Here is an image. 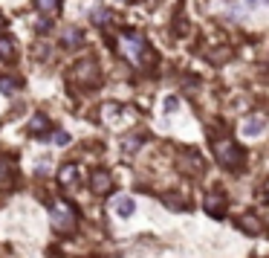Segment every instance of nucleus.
<instances>
[{
    "label": "nucleus",
    "instance_id": "1",
    "mask_svg": "<svg viewBox=\"0 0 269 258\" xmlns=\"http://www.w3.org/2000/svg\"><path fill=\"white\" fill-rule=\"evenodd\" d=\"M116 50H119V55H122L130 67L145 70L148 64H153V50L148 46V41H145L142 32H133V29L119 32V35H116Z\"/></svg>",
    "mask_w": 269,
    "mask_h": 258
},
{
    "label": "nucleus",
    "instance_id": "2",
    "mask_svg": "<svg viewBox=\"0 0 269 258\" xmlns=\"http://www.w3.org/2000/svg\"><path fill=\"white\" fill-rule=\"evenodd\" d=\"M49 223H52V229L58 235H70L75 229V223H78V215L67 200H52L49 203Z\"/></svg>",
    "mask_w": 269,
    "mask_h": 258
},
{
    "label": "nucleus",
    "instance_id": "3",
    "mask_svg": "<svg viewBox=\"0 0 269 258\" xmlns=\"http://www.w3.org/2000/svg\"><path fill=\"white\" fill-rule=\"evenodd\" d=\"M214 157H217V162L229 171H237L243 166V148H237L229 136H223V139L214 143Z\"/></svg>",
    "mask_w": 269,
    "mask_h": 258
},
{
    "label": "nucleus",
    "instance_id": "4",
    "mask_svg": "<svg viewBox=\"0 0 269 258\" xmlns=\"http://www.w3.org/2000/svg\"><path fill=\"white\" fill-rule=\"evenodd\" d=\"M70 79L75 81V84H84V87H96V84H99V67H96L93 58H84V61H78L72 67Z\"/></svg>",
    "mask_w": 269,
    "mask_h": 258
},
{
    "label": "nucleus",
    "instance_id": "5",
    "mask_svg": "<svg viewBox=\"0 0 269 258\" xmlns=\"http://www.w3.org/2000/svg\"><path fill=\"white\" fill-rule=\"evenodd\" d=\"M90 189H93V195H107L110 189H113V177H110V171L99 169L90 174Z\"/></svg>",
    "mask_w": 269,
    "mask_h": 258
},
{
    "label": "nucleus",
    "instance_id": "6",
    "mask_svg": "<svg viewBox=\"0 0 269 258\" xmlns=\"http://www.w3.org/2000/svg\"><path fill=\"white\" fill-rule=\"evenodd\" d=\"M203 206H206V212L211 215V218H223V212H226V206H229V203H226L223 192H208L206 203H203Z\"/></svg>",
    "mask_w": 269,
    "mask_h": 258
},
{
    "label": "nucleus",
    "instance_id": "7",
    "mask_svg": "<svg viewBox=\"0 0 269 258\" xmlns=\"http://www.w3.org/2000/svg\"><path fill=\"white\" fill-rule=\"evenodd\" d=\"M237 226H240L246 235H260V229H263V223H260L258 215H240V221H237Z\"/></svg>",
    "mask_w": 269,
    "mask_h": 258
},
{
    "label": "nucleus",
    "instance_id": "8",
    "mask_svg": "<svg viewBox=\"0 0 269 258\" xmlns=\"http://www.w3.org/2000/svg\"><path fill=\"white\" fill-rule=\"evenodd\" d=\"M263 128H266V122H263L260 116H249V119H243V136H260V134H263Z\"/></svg>",
    "mask_w": 269,
    "mask_h": 258
},
{
    "label": "nucleus",
    "instance_id": "9",
    "mask_svg": "<svg viewBox=\"0 0 269 258\" xmlns=\"http://www.w3.org/2000/svg\"><path fill=\"white\" fill-rule=\"evenodd\" d=\"M58 183H61L64 189L75 186V183H78V169H75V166H70V162H67V166H61V171H58Z\"/></svg>",
    "mask_w": 269,
    "mask_h": 258
},
{
    "label": "nucleus",
    "instance_id": "10",
    "mask_svg": "<svg viewBox=\"0 0 269 258\" xmlns=\"http://www.w3.org/2000/svg\"><path fill=\"white\" fill-rule=\"evenodd\" d=\"M113 209H116L119 218H130V215H133V209H136V203L130 200V197H119L116 203H113Z\"/></svg>",
    "mask_w": 269,
    "mask_h": 258
},
{
    "label": "nucleus",
    "instance_id": "11",
    "mask_svg": "<svg viewBox=\"0 0 269 258\" xmlns=\"http://www.w3.org/2000/svg\"><path fill=\"white\" fill-rule=\"evenodd\" d=\"M0 58H3V61H12V58H15V41L6 38V35H0Z\"/></svg>",
    "mask_w": 269,
    "mask_h": 258
},
{
    "label": "nucleus",
    "instance_id": "12",
    "mask_svg": "<svg viewBox=\"0 0 269 258\" xmlns=\"http://www.w3.org/2000/svg\"><path fill=\"white\" fill-rule=\"evenodd\" d=\"M58 6H61V0H35V9L41 15H58Z\"/></svg>",
    "mask_w": 269,
    "mask_h": 258
},
{
    "label": "nucleus",
    "instance_id": "13",
    "mask_svg": "<svg viewBox=\"0 0 269 258\" xmlns=\"http://www.w3.org/2000/svg\"><path fill=\"white\" fill-rule=\"evenodd\" d=\"M18 87H20V81L15 76H0V93L12 96V93H18Z\"/></svg>",
    "mask_w": 269,
    "mask_h": 258
},
{
    "label": "nucleus",
    "instance_id": "14",
    "mask_svg": "<svg viewBox=\"0 0 269 258\" xmlns=\"http://www.w3.org/2000/svg\"><path fill=\"white\" fill-rule=\"evenodd\" d=\"M61 44L64 46H81L84 44V35H81L78 29H67V32L61 35Z\"/></svg>",
    "mask_w": 269,
    "mask_h": 258
},
{
    "label": "nucleus",
    "instance_id": "15",
    "mask_svg": "<svg viewBox=\"0 0 269 258\" xmlns=\"http://www.w3.org/2000/svg\"><path fill=\"white\" fill-rule=\"evenodd\" d=\"M29 131H32V134H46V131H49V119H46V116H32V125H29Z\"/></svg>",
    "mask_w": 269,
    "mask_h": 258
},
{
    "label": "nucleus",
    "instance_id": "16",
    "mask_svg": "<svg viewBox=\"0 0 269 258\" xmlns=\"http://www.w3.org/2000/svg\"><path fill=\"white\" fill-rule=\"evenodd\" d=\"M90 20H93L96 27H104V24H110V20H113V15H110L107 9H93V12H90Z\"/></svg>",
    "mask_w": 269,
    "mask_h": 258
},
{
    "label": "nucleus",
    "instance_id": "17",
    "mask_svg": "<svg viewBox=\"0 0 269 258\" xmlns=\"http://www.w3.org/2000/svg\"><path fill=\"white\" fill-rule=\"evenodd\" d=\"M139 143H142V136H130V139H125V151H136Z\"/></svg>",
    "mask_w": 269,
    "mask_h": 258
},
{
    "label": "nucleus",
    "instance_id": "18",
    "mask_svg": "<svg viewBox=\"0 0 269 258\" xmlns=\"http://www.w3.org/2000/svg\"><path fill=\"white\" fill-rule=\"evenodd\" d=\"M52 139H55V143H58V145H64V143H70V136L64 134V131H58V134H55V136H52Z\"/></svg>",
    "mask_w": 269,
    "mask_h": 258
},
{
    "label": "nucleus",
    "instance_id": "19",
    "mask_svg": "<svg viewBox=\"0 0 269 258\" xmlns=\"http://www.w3.org/2000/svg\"><path fill=\"white\" fill-rule=\"evenodd\" d=\"M165 110H177V99H168L165 102Z\"/></svg>",
    "mask_w": 269,
    "mask_h": 258
},
{
    "label": "nucleus",
    "instance_id": "20",
    "mask_svg": "<svg viewBox=\"0 0 269 258\" xmlns=\"http://www.w3.org/2000/svg\"><path fill=\"white\" fill-rule=\"evenodd\" d=\"M249 3H252V6H255V3H266V0H249Z\"/></svg>",
    "mask_w": 269,
    "mask_h": 258
},
{
    "label": "nucleus",
    "instance_id": "21",
    "mask_svg": "<svg viewBox=\"0 0 269 258\" xmlns=\"http://www.w3.org/2000/svg\"><path fill=\"white\" fill-rule=\"evenodd\" d=\"M119 3H130V0H119Z\"/></svg>",
    "mask_w": 269,
    "mask_h": 258
}]
</instances>
